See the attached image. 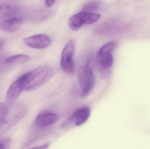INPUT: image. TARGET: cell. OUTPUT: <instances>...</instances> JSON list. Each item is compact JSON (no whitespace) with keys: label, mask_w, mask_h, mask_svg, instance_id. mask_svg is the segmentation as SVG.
Here are the masks:
<instances>
[{"label":"cell","mask_w":150,"mask_h":149,"mask_svg":"<svg viewBox=\"0 0 150 149\" xmlns=\"http://www.w3.org/2000/svg\"><path fill=\"white\" fill-rule=\"evenodd\" d=\"M26 108L23 105L12 106L0 103V134L16 124L25 115Z\"/></svg>","instance_id":"1"},{"label":"cell","mask_w":150,"mask_h":149,"mask_svg":"<svg viewBox=\"0 0 150 149\" xmlns=\"http://www.w3.org/2000/svg\"><path fill=\"white\" fill-rule=\"evenodd\" d=\"M52 69L50 66H39L25 73L24 91L31 92L38 89L46 83L53 74Z\"/></svg>","instance_id":"2"},{"label":"cell","mask_w":150,"mask_h":149,"mask_svg":"<svg viewBox=\"0 0 150 149\" xmlns=\"http://www.w3.org/2000/svg\"><path fill=\"white\" fill-rule=\"evenodd\" d=\"M117 43L111 41L105 44L97 52L96 63L100 76L103 78L109 75L110 69L113 64L112 52L117 46Z\"/></svg>","instance_id":"3"},{"label":"cell","mask_w":150,"mask_h":149,"mask_svg":"<svg viewBox=\"0 0 150 149\" xmlns=\"http://www.w3.org/2000/svg\"><path fill=\"white\" fill-rule=\"evenodd\" d=\"M91 58V56L87 57L79 69L78 79L82 97H87L91 93L95 83Z\"/></svg>","instance_id":"4"},{"label":"cell","mask_w":150,"mask_h":149,"mask_svg":"<svg viewBox=\"0 0 150 149\" xmlns=\"http://www.w3.org/2000/svg\"><path fill=\"white\" fill-rule=\"evenodd\" d=\"M75 46V41L73 39H71L67 43L62 52L61 66L64 72L68 74H72L74 73V54Z\"/></svg>","instance_id":"5"},{"label":"cell","mask_w":150,"mask_h":149,"mask_svg":"<svg viewBox=\"0 0 150 149\" xmlns=\"http://www.w3.org/2000/svg\"><path fill=\"white\" fill-rule=\"evenodd\" d=\"M100 17V14L81 11L69 18V26L72 29L77 30L84 24H92L96 22Z\"/></svg>","instance_id":"6"},{"label":"cell","mask_w":150,"mask_h":149,"mask_svg":"<svg viewBox=\"0 0 150 149\" xmlns=\"http://www.w3.org/2000/svg\"><path fill=\"white\" fill-rule=\"evenodd\" d=\"M22 10V4L18 0H0V20L21 16Z\"/></svg>","instance_id":"7"},{"label":"cell","mask_w":150,"mask_h":149,"mask_svg":"<svg viewBox=\"0 0 150 149\" xmlns=\"http://www.w3.org/2000/svg\"><path fill=\"white\" fill-rule=\"evenodd\" d=\"M91 115V110L87 107L81 108L74 112L62 124V129L70 127H79L85 123Z\"/></svg>","instance_id":"8"},{"label":"cell","mask_w":150,"mask_h":149,"mask_svg":"<svg viewBox=\"0 0 150 149\" xmlns=\"http://www.w3.org/2000/svg\"><path fill=\"white\" fill-rule=\"evenodd\" d=\"M25 78V73L15 80L9 87L6 94V102L8 104H12L24 91Z\"/></svg>","instance_id":"9"},{"label":"cell","mask_w":150,"mask_h":149,"mask_svg":"<svg viewBox=\"0 0 150 149\" xmlns=\"http://www.w3.org/2000/svg\"><path fill=\"white\" fill-rule=\"evenodd\" d=\"M24 43L32 48L44 49L48 47L52 42L51 38L45 34L33 35L24 39Z\"/></svg>","instance_id":"10"},{"label":"cell","mask_w":150,"mask_h":149,"mask_svg":"<svg viewBox=\"0 0 150 149\" xmlns=\"http://www.w3.org/2000/svg\"><path fill=\"white\" fill-rule=\"evenodd\" d=\"M58 115L55 113L43 111L37 115L34 125L38 128H44L53 125L58 121Z\"/></svg>","instance_id":"11"},{"label":"cell","mask_w":150,"mask_h":149,"mask_svg":"<svg viewBox=\"0 0 150 149\" xmlns=\"http://www.w3.org/2000/svg\"><path fill=\"white\" fill-rule=\"evenodd\" d=\"M24 22L21 16L12 17L0 20V30L7 32L16 31Z\"/></svg>","instance_id":"12"},{"label":"cell","mask_w":150,"mask_h":149,"mask_svg":"<svg viewBox=\"0 0 150 149\" xmlns=\"http://www.w3.org/2000/svg\"><path fill=\"white\" fill-rule=\"evenodd\" d=\"M30 60L29 56L25 54H18L11 56L5 59L4 63L6 65H18L24 64Z\"/></svg>","instance_id":"13"},{"label":"cell","mask_w":150,"mask_h":149,"mask_svg":"<svg viewBox=\"0 0 150 149\" xmlns=\"http://www.w3.org/2000/svg\"><path fill=\"white\" fill-rule=\"evenodd\" d=\"M100 6V3L99 1H91L86 3L83 8H82V11L93 13V11L98 10Z\"/></svg>","instance_id":"14"},{"label":"cell","mask_w":150,"mask_h":149,"mask_svg":"<svg viewBox=\"0 0 150 149\" xmlns=\"http://www.w3.org/2000/svg\"><path fill=\"white\" fill-rule=\"evenodd\" d=\"M11 145L10 139L7 137H0V149H8Z\"/></svg>","instance_id":"15"},{"label":"cell","mask_w":150,"mask_h":149,"mask_svg":"<svg viewBox=\"0 0 150 149\" xmlns=\"http://www.w3.org/2000/svg\"><path fill=\"white\" fill-rule=\"evenodd\" d=\"M56 0H45V4L47 7L49 8L52 7L55 3Z\"/></svg>","instance_id":"16"},{"label":"cell","mask_w":150,"mask_h":149,"mask_svg":"<svg viewBox=\"0 0 150 149\" xmlns=\"http://www.w3.org/2000/svg\"><path fill=\"white\" fill-rule=\"evenodd\" d=\"M49 146V143H47L44 145H41V146H38V147H34L33 148L37 149H47L48 148Z\"/></svg>","instance_id":"17"},{"label":"cell","mask_w":150,"mask_h":149,"mask_svg":"<svg viewBox=\"0 0 150 149\" xmlns=\"http://www.w3.org/2000/svg\"><path fill=\"white\" fill-rule=\"evenodd\" d=\"M4 44V42L3 40L0 39V50L3 47Z\"/></svg>","instance_id":"18"}]
</instances>
